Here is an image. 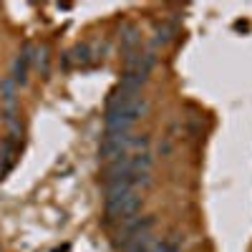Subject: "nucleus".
Returning a JSON list of instances; mask_svg holds the SVG:
<instances>
[{
  "instance_id": "obj_1",
  "label": "nucleus",
  "mask_w": 252,
  "mask_h": 252,
  "mask_svg": "<svg viewBox=\"0 0 252 252\" xmlns=\"http://www.w3.org/2000/svg\"><path fill=\"white\" fill-rule=\"evenodd\" d=\"M139 209H141V197L136 192L126 194V197H119V199H106V215H109L111 222H119V224L124 220L139 215Z\"/></svg>"
},
{
  "instance_id": "obj_2",
  "label": "nucleus",
  "mask_w": 252,
  "mask_h": 252,
  "mask_svg": "<svg viewBox=\"0 0 252 252\" xmlns=\"http://www.w3.org/2000/svg\"><path fill=\"white\" fill-rule=\"evenodd\" d=\"M131 131L129 134H103V141H101V146H98V154L103 157V159H109V161H114V159H119V157H124V154H129L131 152Z\"/></svg>"
},
{
  "instance_id": "obj_3",
  "label": "nucleus",
  "mask_w": 252,
  "mask_h": 252,
  "mask_svg": "<svg viewBox=\"0 0 252 252\" xmlns=\"http://www.w3.org/2000/svg\"><path fill=\"white\" fill-rule=\"evenodd\" d=\"M94 61V51L89 43H78L71 53L63 56V68H71V66H89Z\"/></svg>"
},
{
  "instance_id": "obj_4",
  "label": "nucleus",
  "mask_w": 252,
  "mask_h": 252,
  "mask_svg": "<svg viewBox=\"0 0 252 252\" xmlns=\"http://www.w3.org/2000/svg\"><path fill=\"white\" fill-rule=\"evenodd\" d=\"M146 73H139V71H126L124 76H121V83L119 86L121 89H126V91H131V94H141V89L146 86Z\"/></svg>"
},
{
  "instance_id": "obj_5",
  "label": "nucleus",
  "mask_w": 252,
  "mask_h": 252,
  "mask_svg": "<svg viewBox=\"0 0 252 252\" xmlns=\"http://www.w3.org/2000/svg\"><path fill=\"white\" fill-rule=\"evenodd\" d=\"M177 35V26L174 23H161L154 28V40L157 43H169V40H174Z\"/></svg>"
},
{
  "instance_id": "obj_6",
  "label": "nucleus",
  "mask_w": 252,
  "mask_h": 252,
  "mask_svg": "<svg viewBox=\"0 0 252 252\" xmlns=\"http://www.w3.org/2000/svg\"><path fill=\"white\" fill-rule=\"evenodd\" d=\"M31 63H35V66L40 68V73H48V48L46 46H35Z\"/></svg>"
},
{
  "instance_id": "obj_7",
  "label": "nucleus",
  "mask_w": 252,
  "mask_h": 252,
  "mask_svg": "<svg viewBox=\"0 0 252 252\" xmlns=\"http://www.w3.org/2000/svg\"><path fill=\"white\" fill-rule=\"evenodd\" d=\"M154 235H144V237H139L136 242H134V247L129 250V252H152L154 250Z\"/></svg>"
},
{
  "instance_id": "obj_8",
  "label": "nucleus",
  "mask_w": 252,
  "mask_h": 252,
  "mask_svg": "<svg viewBox=\"0 0 252 252\" xmlns=\"http://www.w3.org/2000/svg\"><path fill=\"white\" fill-rule=\"evenodd\" d=\"M152 252H179V245L174 240H157Z\"/></svg>"
}]
</instances>
